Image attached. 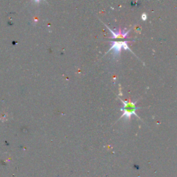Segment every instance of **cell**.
Here are the masks:
<instances>
[{"mask_svg": "<svg viewBox=\"0 0 177 177\" xmlns=\"http://www.w3.org/2000/svg\"><path fill=\"white\" fill-rule=\"evenodd\" d=\"M142 19H143V20H146V19H147V15H146V14H145V13L143 14V15H142Z\"/></svg>", "mask_w": 177, "mask_h": 177, "instance_id": "cell-4", "label": "cell"}, {"mask_svg": "<svg viewBox=\"0 0 177 177\" xmlns=\"http://www.w3.org/2000/svg\"><path fill=\"white\" fill-rule=\"evenodd\" d=\"M128 42H115L113 43L112 46L111 47V49L109 51L114 50V54L116 56V55L119 54L120 52V51L122 49H124L125 50H128L130 51V49L128 47Z\"/></svg>", "mask_w": 177, "mask_h": 177, "instance_id": "cell-2", "label": "cell"}, {"mask_svg": "<svg viewBox=\"0 0 177 177\" xmlns=\"http://www.w3.org/2000/svg\"><path fill=\"white\" fill-rule=\"evenodd\" d=\"M123 104V107L121 109L123 111V115L121 116L122 118H125L128 120H130L131 117L133 115L136 116L138 117V116L136 114V110L138 109V107L136 106V103L135 102L130 101H122Z\"/></svg>", "mask_w": 177, "mask_h": 177, "instance_id": "cell-1", "label": "cell"}, {"mask_svg": "<svg viewBox=\"0 0 177 177\" xmlns=\"http://www.w3.org/2000/svg\"><path fill=\"white\" fill-rule=\"evenodd\" d=\"M108 29L111 31V34L113 35V38H125L130 33V31H125V30H120L119 31H113L109 28H108Z\"/></svg>", "mask_w": 177, "mask_h": 177, "instance_id": "cell-3", "label": "cell"}]
</instances>
